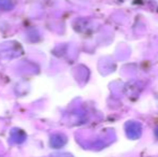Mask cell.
I'll list each match as a JSON object with an SVG mask.
<instances>
[{"mask_svg": "<svg viewBox=\"0 0 158 157\" xmlns=\"http://www.w3.org/2000/svg\"><path fill=\"white\" fill-rule=\"evenodd\" d=\"M125 132L129 139L137 140L142 134V125L137 121H129L125 124Z\"/></svg>", "mask_w": 158, "mask_h": 157, "instance_id": "1", "label": "cell"}, {"mask_svg": "<svg viewBox=\"0 0 158 157\" xmlns=\"http://www.w3.org/2000/svg\"><path fill=\"white\" fill-rule=\"evenodd\" d=\"M67 143V137L61 134H53L51 138V147L54 149H60Z\"/></svg>", "mask_w": 158, "mask_h": 157, "instance_id": "2", "label": "cell"}, {"mask_svg": "<svg viewBox=\"0 0 158 157\" xmlns=\"http://www.w3.org/2000/svg\"><path fill=\"white\" fill-rule=\"evenodd\" d=\"M26 136L22 130L19 129H13V131L11 132V140L14 141L16 143H21L25 140Z\"/></svg>", "mask_w": 158, "mask_h": 157, "instance_id": "3", "label": "cell"}, {"mask_svg": "<svg viewBox=\"0 0 158 157\" xmlns=\"http://www.w3.org/2000/svg\"><path fill=\"white\" fill-rule=\"evenodd\" d=\"M14 6L12 0H0V9L1 10H11Z\"/></svg>", "mask_w": 158, "mask_h": 157, "instance_id": "4", "label": "cell"}, {"mask_svg": "<svg viewBox=\"0 0 158 157\" xmlns=\"http://www.w3.org/2000/svg\"><path fill=\"white\" fill-rule=\"evenodd\" d=\"M53 157H73V156L70 155V154H56V155H54Z\"/></svg>", "mask_w": 158, "mask_h": 157, "instance_id": "5", "label": "cell"}, {"mask_svg": "<svg viewBox=\"0 0 158 157\" xmlns=\"http://www.w3.org/2000/svg\"><path fill=\"white\" fill-rule=\"evenodd\" d=\"M155 136H156L157 138H158V127L156 128V130H155Z\"/></svg>", "mask_w": 158, "mask_h": 157, "instance_id": "6", "label": "cell"}]
</instances>
